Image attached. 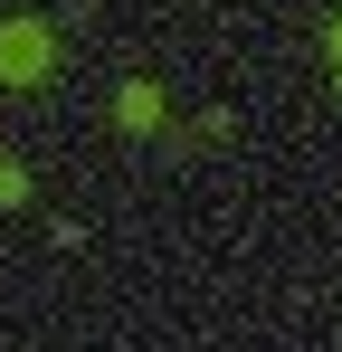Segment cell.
Here are the masks:
<instances>
[{"label":"cell","instance_id":"6da1fadb","mask_svg":"<svg viewBox=\"0 0 342 352\" xmlns=\"http://www.w3.org/2000/svg\"><path fill=\"white\" fill-rule=\"evenodd\" d=\"M57 76V29L48 19H0V86H48Z\"/></svg>","mask_w":342,"mask_h":352},{"label":"cell","instance_id":"7a4b0ae2","mask_svg":"<svg viewBox=\"0 0 342 352\" xmlns=\"http://www.w3.org/2000/svg\"><path fill=\"white\" fill-rule=\"evenodd\" d=\"M162 86H152V76H133V86H124V96H114V124H124V133H162Z\"/></svg>","mask_w":342,"mask_h":352},{"label":"cell","instance_id":"3957f363","mask_svg":"<svg viewBox=\"0 0 342 352\" xmlns=\"http://www.w3.org/2000/svg\"><path fill=\"white\" fill-rule=\"evenodd\" d=\"M0 210H29V162L0 153Z\"/></svg>","mask_w":342,"mask_h":352},{"label":"cell","instance_id":"277c9868","mask_svg":"<svg viewBox=\"0 0 342 352\" xmlns=\"http://www.w3.org/2000/svg\"><path fill=\"white\" fill-rule=\"evenodd\" d=\"M323 58H333V76H342V19H333V29H323Z\"/></svg>","mask_w":342,"mask_h":352}]
</instances>
